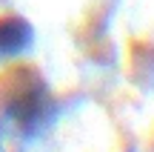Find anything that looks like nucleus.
<instances>
[{
	"instance_id": "f257e3e1",
	"label": "nucleus",
	"mask_w": 154,
	"mask_h": 152,
	"mask_svg": "<svg viewBox=\"0 0 154 152\" xmlns=\"http://www.w3.org/2000/svg\"><path fill=\"white\" fill-rule=\"evenodd\" d=\"M54 118L51 95L40 80H23L0 106V152H29Z\"/></svg>"
},
{
	"instance_id": "f03ea898",
	"label": "nucleus",
	"mask_w": 154,
	"mask_h": 152,
	"mask_svg": "<svg viewBox=\"0 0 154 152\" xmlns=\"http://www.w3.org/2000/svg\"><path fill=\"white\" fill-rule=\"evenodd\" d=\"M34 43V29L23 17H0V63L26 55Z\"/></svg>"
}]
</instances>
